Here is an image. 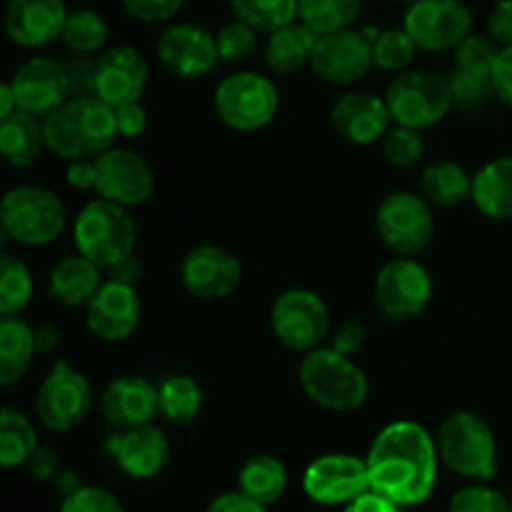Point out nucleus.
Returning a JSON list of instances; mask_svg holds the SVG:
<instances>
[{"label": "nucleus", "instance_id": "obj_19", "mask_svg": "<svg viewBox=\"0 0 512 512\" xmlns=\"http://www.w3.org/2000/svg\"><path fill=\"white\" fill-rule=\"evenodd\" d=\"M10 85H13L18 110H25L35 118L50 115L73 95L68 68L43 55L25 60L10 78Z\"/></svg>", "mask_w": 512, "mask_h": 512}, {"label": "nucleus", "instance_id": "obj_27", "mask_svg": "<svg viewBox=\"0 0 512 512\" xmlns=\"http://www.w3.org/2000/svg\"><path fill=\"white\" fill-rule=\"evenodd\" d=\"M98 265L88 260L85 255H68V258L58 260L50 270L48 288L58 303L68 305V308H78V305H88L90 298L98 293L103 285V275H100Z\"/></svg>", "mask_w": 512, "mask_h": 512}, {"label": "nucleus", "instance_id": "obj_38", "mask_svg": "<svg viewBox=\"0 0 512 512\" xmlns=\"http://www.w3.org/2000/svg\"><path fill=\"white\" fill-rule=\"evenodd\" d=\"M233 13L258 33H273L298 20V0H233Z\"/></svg>", "mask_w": 512, "mask_h": 512}, {"label": "nucleus", "instance_id": "obj_13", "mask_svg": "<svg viewBox=\"0 0 512 512\" xmlns=\"http://www.w3.org/2000/svg\"><path fill=\"white\" fill-rule=\"evenodd\" d=\"M403 28L418 50H455L473 30V15L460 0H413Z\"/></svg>", "mask_w": 512, "mask_h": 512}, {"label": "nucleus", "instance_id": "obj_33", "mask_svg": "<svg viewBox=\"0 0 512 512\" xmlns=\"http://www.w3.org/2000/svg\"><path fill=\"white\" fill-rule=\"evenodd\" d=\"M420 190L428 203L440 205V208H455L473 195V175L463 165L443 160V163H435L423 170Z\"/></svg>", "mask_w": 512, "mask_h": 512}, {"label": "nucleus", "instance_id": "obj_50", "mask_svg": "<svg viewBox=\"0 0 512 512\" xmlns=\"http://www.w3.org/2000/svg\"><path fill=\"white\" fill-rule=\"evenodd\" d=\"M205 512H265V505H260L258 500L248 498L238 490V493L218 495Z\"/></svg>", "mask_w": 512, "mask_h": 512}, {"label": "nucleus", "instance_id": "obj_48", "mask_svg": "<svg viewBox=\"0 0 512 512\" xmlns=\"http://www.w3.org/2000/svg\"><path fill=\"white\" fill-rule=\"evenodd\" d=\"M493 80H495V95L512 108V45H508V48H500L498 60H495Z\"/></svg>", "mask_w": 512, "mask_h": 512}, {"label": "nucleus", "instance_id": "obj_24", "mask_svg": "<svg viewBox=\"0 0 512 512\" xmlns=\"http://www.w3.org/2000/svg\"><path fill=\"white\" fill-rule=\"evenodd\" d=\"M68 8L63 0H10L5 33L23 48H43L63 35Z\"/></svg>", "mask_w": 512, "mask_h": 512}, {"label": "nucleus", "instance_id": "obj_9", "mask_svg": "<svg viewBox=\"0 0 512 512\" xmlns=\"http://www.w3.org/2000/svg\"><path fill=\"white\" fill-rule=\"evenodd\" d=\"M270 328L285 348L305 355L330 335V310L313 290H285L270 310Z\"/></svg>", "mask_w": 512, "mask_h": 512}, {"label": "nucleus", "instance_id": "obj_17", "mask_svg": "<svg viewBox=\"0 0 512 512\" xmlns=\"http://www.w3.org/2000/svg\"><path fill=\"white\" fill-rule=\"evenodd\" d=\"M153 170L148 160L128 148H108L95 158V190L100 198L133 208L153 195Z\"/></svg>", "mask_w": 512, "mask_h": 512}, {"label": "nucleus", "instance_id": "obj_26", "mask_svg": "<svg viewBox=\"0 0 512 512\" xmlns=\"http://www.w3.org/2000/svg\"><path fill=\"white\" fill-rule=\"evenodd\" d=\"M335 130L353 145H373L390 130V110L385 98L373 93H345L330 113Z\"/></svg>", "mask_w": 512, "mask_h": 512}, {"label": "nucleus", "instance_id": "obj_4", "mask_svg": "<svg viewBox=\"0 0 512 512\" xmlns=\"http://www.w3.org/2000/svg\"><path fill=\"white\" fill-rule=\"evenodd\" d=\"M438 455L453 473L470 480H493L498 473V443L488 420L470 410H455L440 423Z\"/></svg>", "mask_w": 512, "mask_h": 512}, {"label": "nucleus", "instance_id": "obj_21", "mask_svg": "<svg viewBox=\"0 0 512 512\" xmlns=\"http://www.w3.org/2000/svg\"><path fill=\"white\" fill-rule=\"evenodd\" d=\"M180 280L190 295L200 300H223L238 290L243 265L218 245H198L180 263Z\"/></svg>", "mask_w": 512, "mask_h": 512}, {"label": "nucleus", "instance_id": "obj_23", "mask_svg": "<svg viewBox=\"0 0 512 512\" xmlns=\"http://www.w3.org/2000/svg\"><path fill=\"white\" fill-rule=\"evenodd\" d=\"M105 450L125 475L135 480H150L168 465L170 443L153 423L138 428L115 430L105 440Z\"/></svg>", "mask_w": 512, "mask_h": 512}, {"label": "nucleus", "instance_id": "obj_32", "mask_svg": "<svg viewBox=\"0 0 512 512\" xmlns=\"http://www.w3.org/2000/svg\"><path fill=\"white\" fill-rule=\"evenodd\" d=\"M238 485L240 493L268 508V505L278 503L288 490V470H285L283 460L273 458V455H253L240 468Z\"/></svg>", "mask_w": 512, "mask_h": 512}, {"label": "nucleus", "instance_id": "obj_53", "mask_svg": "<svg viewBox=\"0 0 512 512\" xmlns=\"http://www.w3.org/2000/svg\"><path fill=\"white\" fill-rule=\"evenodd\" d=\"M68 183L78 190H95V160H73L68 168Z\"/></svg>", "mask_w": 512, "mask_h": 512}, {"label": "nucleus", "instance_id": "obj_41", "mask_svg": "<svg viewBox=\"0 0 512 512\" xmlns=\"http://www.w3.org/2000/svg\"><path fill=\"white\" fill-rule=\"evenodd\" d=\"M215 43H218L220 60L240 63V60L250 58V55L258 50V30L235 18L233 23H225L223 28L215 33Z\"/></svg>", "mask_w": 512, "mask_h": 512}, {"label": "nucleus", "instance_id": "obj_3", "mask_svg": "<svg viewBox=\"0 0 512 512\" xmlns=\"http://www.w3.org/2000/svg\"><path fill=\"white\" fill-rule=\"evenodd\" d=\"M305 395L333 413H353L368 400L370 385L350 355L335 348H315L303 355L298 370Z\"/></svg>", "mask_w": 512, "mask_h": 512}, {"label": "nucleus", "instance_id": "obj_6", "mask_svg": "<svg viewBox=\"0 0 512 512\" xmlns=\"http://www.w3.org/2000/svg\"><path fill=\"white\" fill-rule=\"evenodd\" d=\"M0 223L20 245H48L63 235L65 210L58 195L40 185H18L0 198Z\"/></svg>", "mask_w": 512, "mask_h": 512}, {"label": "nucleus", "instance_id": "obj_46", "mask_svg": "<svg viewBox=\"0 0 512 512\" xmlns=\"http://www.w3.org/2000/svg\"><path fill=\"white\" fill-rule=\"evenodd\" d=\"M115 110V128H118L120 138H138L148 128V113L140 103L118 105Z\"/></svg>", "mask_w": 512, "mask_h": 512}, {"label": "nucleus", "instance_id": "obj_10", "mask_svg": "<svg viewBox=\"0 0 512 512\" xmlns=\"http://www.w3.org/2000/svg\"><path fill=\"white\" fill-rule=\"evenodd\" d=\"M90 410H93V388L88 378L68 363H55L48 378L40 383L35 398V413L40 423L53 433H68L85 423Z\"/></svg>", "mask_w": 512, "mask_h": 512}, {"label": "nucleus", "instance_id": "obj_12", "mask_svg": "<svg viewBox=\"0 0 512 512\" xmlns=\"http://www.w3.org/2000/svg\"><path fill=\"white\" fill-rule=\"evenodd\" d=\"M433 298L428 268L410 255L390 260L375 275V305L390 320H413Z\"/></svg>", "mask_w": 512, "mask_h": 512}, {"label": "nucleus", "instance_id": "obj_35", "mask_svg": "<svg viewBox=\"0 0 512 512\" xmlns=\"http://www.w3.org/2000/svg\"><path fill=\"white\" fill-rule=\"evenodd\" d=\"M38 448V433L28 415L0 408V468H20Z\"/></svg>", "mask_w": 512, "mask_h": 512}, {"label": "nucleus", "instance_id": "obj_49", "mask_svg": "<svg viewBox=\"0 0 512 512\" xmlns=\"http://www.w3.org/2000/svg\"><path fill=\"white\" fill-rule=\"evenodd\" d=\"M25 468H28V473L33 475L35 480H53L58 478L60 473V460L58 455H55V450L38 445L35 453L28 458V463H25Z\"/></svg>", "mask_w": 512, "mask_h": 512}, {"label": "nucleus", "instance_id": "obj_40", "mask_svg": "<svg viewBox=\"0 0 512 512\" xmlns=\"http://www.w3.org/2000/svg\"><path fill=\"white\" fill-rule=\"evenodd\" d=\"M370 45H373V65H378L380 70H403L418 50V45L405 28L380 30L370 40Z\"/></svg>", "mask_w": 512, "mask_h": 512}, {"label": "nucleus", "instance_id": "obj_42", "mask_svg": "<svg viewBox=\"0 0 512 512\" xmlns=\"http://www.w3.org/2000/svg\"><path fill=\"white\" fill-rule=\"evenodd\" d=\"M385 158L390 160L398 168H410V165L418 163L425 153V140L420 135V130L405 128V125H395V128L388 130L385 135Z\"/></svg>", "mask_w": 512, "mask_h": 512}, {"label": "nucleus", "instance_id": "obj_28", "mask_svg": "<svg viewBox=\"0 0 512 512\" xmlns=\"http://www.w3.org/2000/svg\"><path fill=\"white\" fill-rule=\"evenodd\" d=\"M315 43H318V33L303 20H293V23L268 33L265 63L275 75L298 73L300 68L310 65Z\"/></svg>", "mask_w": 512, "mask_h": 512}, {"label": "nucleus", "instance_id": "obj_59", "mask_svg": "<svg viewBox=\"0 0 512 512\" xmlns=\"http://www.w3.org/2000/svg\"><path fill=\"white\" fill-rule=\"evenodd\" d=\"M510 505H512V500H510Z\"/></svg>", "mask_w": 512, "mask_h": 512}, {"label": "nucleus", "instance_id": "obj_29", "mask_svg": "<svg viewBox=\"0 0 512 512\" xmlns=\"http://www.w3.org/2000/svg\"><path fill=\"white\" fill-rule=\"evenodd\" d=\"M470 200L485 218L512 220V155L490 160L473 175Z\"/></svg>", "mask_w": 512, "mask_h": 512}, {"label": "nucleus", "instance_id": "obj_30", "mask_svg": "<svg viewBox=\"0 0 512 512\" xmlns=\"http://www.w3.org/2000/svg\"><path fill=\"white\" fill-rule=\"evenodd\" d=\"M45 148L43 118L15 110L5 120H0V155L15 168H28L40 158Z\"/></svg>", "mask_w": 512, "mask_h": 512}, {"label": "nucleus", "instance_id": "obj_52", "mask_svg": "<svg viewBox=\"0 0 512 512\" xmlns=\"http://www.w3.org/2000/svg\"><path fill=\"white\" fill-rule=\"evenodd\" d=\"M365 343V328L358 323H345L343 328H338V333H335V340H333V348L340 350V353L345 355H353L355 350L363 348Z\"/></svg>", "mask_w": 512, "mask_h": 512}, {"label": "nucleus", "instance_id": "obj_31", "mask_svg": "<svg viewBox=\"0 0 512 512\" xmlns=\"http://www.w3.org/2000/svg\"><path fill=\"white\" fill-rule=\"evenodd\" d=\"M35 350V330L18 313L0 315V385L18 383L28 373Z\"/></svg>", "mask_w": 512, "mask_h": 512}, {"label": "nucleus", "instance_id": "obj_56", "mask_svg": "<svg viewBox=\"0 0 512 512\" xmlns=\"http://www.w3.org/2000/svg\"><path fill=\"white\" fill-rule=\"evenodd\" d=\"M58 490L60 493H63V498L65 495H70V493H75V490L80 488V480H78V475L75 473H58Z\"/></svg>", "mask_w": 512, "mask_h": 512}, {"label": "nucleus", "instance_id": "obj_47", "mask_svg": "<svg viewBox=\"0 0 512 512\" xmlns=\"http://www.w3.org/2000/svg\"><path fill=\"white\" fill-rule=\"evenodd\" d=\"M488 35L500 45H512V0H498L488 15Z\"/></svg>", "mask_w": 512, "mask_h": 512}, {"label": "nucleus", "instance_id": "obj_39", "mask_svg": "<svg viewBox=\"0 0 512 512\" xmlns=\"http://www.w3.org/2000/svg\"><path fill=\"white\" fill-rule=\"evenodd\" d=\"M33 298V275L23 260L0 253V315L20 313Z\"/></svg>", "mask_w": 512, "mask_h": 512}, {"label": "nucleus", "instance_id": "obj_43", "mask_svg": "<svg viewBox=\"0 0 512 512\" xmlns=\"http://www.w3.org/2000/svg\"><path fill=\"white\" fill-rule=\"evenodd\" d=\"M448 512H512V505L503 493L488 485H468L453 495Z\"/></svg>", "mask_w": 512, "mask_h": 512}, {"label": "nucleus", "instance_id": "obj_2", "mask_svg": "<svg viewBox=\"0 0 512 512\" xmlns=\"http://www.w3.org/2000/svg\"><path fill=\"white\" fill-rule=\"evenodd\" d=\"M45 148L58 158L95 160L118 138L115 110L95 95H73L43 118Z\"/></svg>", "mask_w": 512, "mask_h": 512}, {"label": "nucleus", "instance_id": "obj_11", "mask_svg": "<svg viewBox=\"0 0 512 512\" xmlns=\"http://www.w3.org/2000/svg\"><path fill=\"white\" fill-rule=\"evenodd\" d=\"M375 225L393 253L418 255L430 245L435 235V218L430 203L420 195L398 190L390 193L375 213Z\"/></svg>", "mask_w": 512, "mask_h": 512}, {"label": "nucleus", "instance_id": "obj_57", "mask_svg": "<svg viewBox=\"0 0 512 512\" xmlns=\"http://www.w3.org/2000/svg\"><path fill=\"white\" fill-rule=\"evenodd\" d=\"M8 240H10L8 230H5L3 223H0V253H3V248H5V243H8Z\"/></svg>", "mask_w": 512, "mask_h": 512}, {"label": "nucleus", "instance_id": "obj_20", "mask_svg": "<svg viewBox=\"0 0 512 512\" xmlns=\"http://www.w3.org/2000/svg\"><path fill=\"white\" fill-rule=\"evenodd\" d=\"M158 60L178 78H203L218 65L215 35L195 23H175L155 43Z\"/></svg>", "mask_w": 512, "mask_h": 512}, {"label": "nucleus", "instance_id": "obj_22", "mask_svg": "<svg viewBox=\"0 0 512 512\" xmlns=\"http://www.w3.org/2000/svg\"><path fill=\"white\" fill-rule=\"evenodd\" d=\"M143 318V305L135 285L108 280L85 305V323L98 340L118 343L130 338Z\"/></svg>", "mask_w": 512, "mask_h": 512}, {"label": "nucleus", "instance_id": "obj_5", "mask_svg": "<svg viewBox=\"0 0 512 512\" xmlns=\"http://www.w3.org/2000/svg\"><path fill=\"white\" fill-rule=\"evenodd\" d=\"M135 238L138 228L128 208L105 198L90 200L73 225L78 253L105 270L133 253Z\"/></svg>", "mask_w": 512, "mask_h": 512}, {"label": "nucleus", "instance_id": "obj_45", "mask_svg": "<svg viewBox=\"0 0 512 512\" xmlns=\"http://www.w3.org/2000/svg\"><path fill=\"white\" fill-rule=\"evenodd\" d=\"M183 3L185 0H123L125 10L143 23H165L178 15Z\"/></svg>", "mask_w": 512, "mask_h": 512}, {"label": "nucleus", "instance_id": "obj_1", "mask_svg": "<svg viewBox=\"0 0 512 512\" xmlns=\"http://www.w3.org/2000/svg\"><path fill=\"white\" fill-rule=\"evenodd\" d=\"M438 458V443L423 425L413 420L385 425L365 458L370 490L400 508L425 503L438 483Z\"/></svg>", "mask_w": 512, "mask_h": 512}, {"label": "nucleus", "instance_id": "obj_37", "mask_svg": "<svg viewBox=\"0 0 512 512\" xmlns=\"http://www.w3.org/2000/svg\"><path fill=\"white\" fill-rule=\"evenodd\" d=\"M108 35L110 30L103 15L95 13V10H73V13H68L60 40L73 53L93 55L103 50V45L108 43Z\"/></svg>", "mask_w": 512, "mask_h": 512}, {"label": "nucleus", "instance_id": "obj_14", "mask_svg": "<svg viewBox=\"0 0 512 512\" xmlns=\"http://www.w3.org/2000/svg\"><path fill=\"white\" fill-rule=\"evenodd\" d=\"M500 45L490 35L470 33L463 43L455 48V63L448 75L450 90H453L455 105L463 108H478L485 100L495 95V60H498Z\"/></svg>", "mask_w": 512, "mask_h": 512}, {"label": "nucleus", "instance_id": "obj_36", "mask_svg": "<svg viewBox=\"0 0 512 512\" xmlns=\"http://www.w3.org/2000/svg\"><path fill=\"white\" fill-rule=\"evenodd\" d=\"M363 0H298V18L318 35L350 28L358 20Z\"/></svg>", "mask_w": 512, "mask_h": 512}, {"label": "nucleus", "instance_id": "obj_58", "mask_svg": "<svg viewBox=\"0 0 512 512\" xmlns=\"http://www.w3.org/2000/svg\"><path fill=\"white\" fill-rule=\"evenodd\" d=\"M395 3H413V0H395Z\"/></svg>", "mask_w": 512, "mask_h": 512}, {"label": "nucleus", "instance_id": "obj_34", "mask_svg": "<svg viewBox=\"0 0 512 512\" xmlns=\"http://www.w3.org/2000/svg\"><path fill=\"white\" fill-rule=\"evenodd\" d=\"M203 410V388L190 375H168L158 385V413L170 423H193Z\"/></svg>", "mask_w": 512, "mask_h": 512}, {"label": "nucleus", "instance_id": "obj_44", "mask_svg": "<svg viewBox=\"0 0 512 512\" xmlns=\"http://www.w3.org/2000/svg\"><path fill=\"white\" fill-rule=\"evenodd\" d=\"M60 512H125V508L108 490L95 488V485H80L75 493L65 495Z\"/></svg>", "mask_w": 512, "mask_h": 512}, {"label": "nucleus", "instance_id": "obj_15", "mask_svg": "<svg viewBox=\"0 0 512 512\" xmlns=\"http://www.w3.org/2000/svg\"><path fill=\"white\" fill-rule=\"evenodd\" d=\"M310 68L333 85L358 83L373 68V45L360 30L343 28L318 35Z\"/></svg>", "mask_w": 512, "mask_h": 512}, {"label": "nucleus", "instance_id": "obj_55", "mask_svg": "<svg viewBox=\"0 0 512 512\" xmlns=\"http://www.w3.org/2000/svg\"><path fill=\"white\" fill-rule=\"evenodd\" d=\"M15 110H18V103H15L13 85L0 80V120H5L8 115H13Z\"/></svg>", "mask_w": 512, "mask_h": 512}, {"label": "nucleus", "instance_id": "obj_7", "mask_svg": "<svg viewBox=\"0 0 512 512\" xmlns=\"http://www.w3.org/2000/svg\"><path fill=\"white\" fill-rule=\"evenodd\" d=\"M385 103L395 125L425 130L438 125L450 113L455 100L445 75L433 70H408L388 85Z\"/></svg>", "mask_w": 512, "mask_h": 512}, {"label": "nucleus", "instance_id": "obj_54", "mask_svg": "<svg viewBox=\"0 0 512 512\" xmlns=\"http://www.w3.org/2000/svg\"><path fill=\"white\" fill-rule=\"evenodd\" d=\"M108 270H110V280H120V283H128V285H135L140 280V260L135 258L133 253H130L128 258L118 260V263Z\"/></svg>", "mask_w": 512, "mask_h": 512}, {"label": "nucleus", "instance_id": "obj_51", "mask_svg": "<svg viewBox=\"0 0 512 512\" xmlns=\"http://www.w3.org/2000/svg\"><path fill=\"white\" fill-rule=\"evenodd\" d=\"M345 512H400V505L388 500L385 495L368 490V493L358 495L353 503L345 505Z\"/></svg>", "mask_w": 512, "mask_h": 512}, {"label": "nucleus", "instance_id": "obj_8", "mask_svg": "<svg viewBox=\"0 0 512 512\" xmlns=\"http://www.w3.org/2000/svg\"><path fill=\"white\" fill-rule=\"evenodd\" d=\"M213 105L218 118L230 130L253 133V130L265 128L278 115L280 95L268 75L240 70L220 80Z\"/></svg>", "mask_w": 512, "mask_h": 512}, {"label": "nucleus", "instance_id": "obj_16", "mask_svg": "<svg viewBox=\"0 0 512 512\" xmlns=\"http://www.w3.org/2000/svg\"><path fill=\"white\" fill-rule=\"evenodd\" d=\"M303 488L320 505H348L370 490L368 463L348 453H330L305 468Z\"/></svg>", "mask_w": 512, "mask_h": 512}, {"label": "nucleus", "instance_id": "obj_25", "mask_svg": "<svg viewBox=\"0 0 512 512\" xmlns=\"http://www.w3.org/2000/svg\"><path fill=\"white\" fill-rule=\"evenodd\" d=\"M100 413L115 430L153 423L158 415V388L140 375H120L100 395Z\"/></svg>", "mask_w": 512, "mask_h": 512}, {"label": "nucleus", "instance_id": "obj_18", "mask_svg": "<svg viewBox=\"0 0 512 512\" xmlns=\"http://www.w3.org/2000/svg\"><path fill=\"white\" fill-rule=\"evenodd\" d=\"M148 63L133 45H115L105 50L93 65V95L110 108L140 103L148 88Z\"/></svg>", "mask_w": 512, "mask_h": 512}]
</instances>
